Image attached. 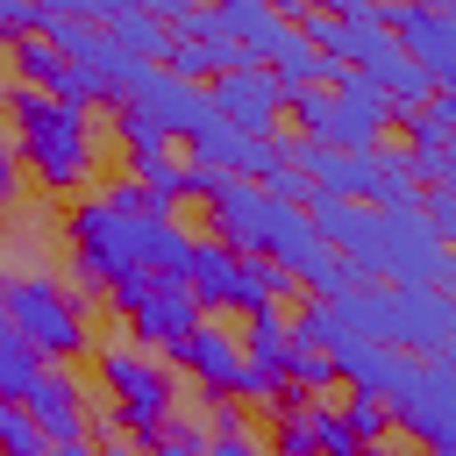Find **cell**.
<instances>
[{
    "label": "cell",
    "instance_id": "cell-3",
    "mask_svg": "<svg viewBox=\"0 0 456 456\" xmlns=\"http://www.w3.org/2000/svg\"><path fill=\"white\" fill-rule=\"evenodd\" d=\"M0 321L36 349V363H71L93 356V306L78 285H64L57 271H14L0 278Z\"/></svg>",
    "mask_w": 456,
    "mask_h": 456
},
{
    "label": "cell",
    "instance_id": "cell-26",
    "mask_svg": "<svg viewBox=\"0 0 456 456\" xmlns=\"http://www.w3.org/2000/svg\"><path fill=\"white\" fill-rule=\"evenodd\" d=\"M142 456H207V428H200L192 413H178V420H171V428H164Z\"/></svg>",
    "mask_w": 456,
    "mask_h": 456
},
{
    "label": "cell",
    "instance_id": "cell-1",
    "mask_svg": "<svg viewBox=\"0 0 456 456\" xmlns=\"http://www.w3.org/2000/svg\"><path fill=\"white\" fill-rule=\"evenodd\" d=\"M64 249H71V285L86 299H107L128 278H185L192 228H178V214H114L93 192L64 214Z\"/></svg>",
    "mask_w": 456,
    "mask_h": 456
},
{
    "label": "cell",
    "instance_id": "cell-33",
    "mask_svg": "<svg viewBox=\"0 0 456 456\" xmlns=\"http://www.w3.org/2000/svg\"><path fill=\"white\" fill-rule=\"evenodd\" d=\"M207 456H271L256 435H221V442H207Z\"/></svg>",
    "mask_w": 456,
    "mask_h": 456
},
{
    "label": "cell",
    "instance_id": "cell-11",
    "mask_svg": "<svg viewBox=\"0 0 456 456\" xmlns=\"http://www.w3.org/2000/svg\"><path fill=\"white\" fill-rule=\"evenodd\" d=\"M385 36L406 50V64L435 93H456V7H428V0L385 7Z\"/></svg>",
    "mask_w": 456,
    "mask_h": 456
},
{
    "label": "cell",
    "instance_id": "cell-25",
    "mask_svg": "<svg viewBox=\"0 0 456 456\" xmlns=\"http://www.w3.org/2000/svg\"><path fill=\"white\" fill-rule=\"evenodd\" d=\"M0 456H43V435L14 399H0Z\"/></svg>",
    "mask_w": 456,
    "mask_h": 456
},
{
    "label": "cell",
    "instance_id": "cell-16",
    "mask_svg": "<svg viewBox=\"0 0 456 456\" xmlns=\"http://www.w3.org/2000/svg\"><path fill=\"white\" fill-rule=\"evenodd\" d=\"M185 164L207 171V178H249V185H256V178L271 171V142H249V135H235V128L214 114V121L192 135V157H185Z\"/></svg>",
    "mask_w": 456,
    "mask_h": 456
},
{
    "label": "cell",
    "instance_id": "cell-28",
    "mask_svg": "<svg viewBox=\"0 0 456 456\" xmlns=\"http://www.w3.org/2000/svg\"><path fill=\"white\" fill-rule=\"evenodd\" d=\"M100 200H107L114 214H164V207L150 200V185H142V178H114V185H107Z\"/></svg>",
    "mask_w": 456,
    "mask_h": 456
},
{
    "label": "cell",
    "instance_id": "cell-37",
    "mask_svg": "<svg viewBox=\"0 0 456 456\" xmlns=\"http://www.w3.org/2000/svg\"><path fill=\"white\" fill-rule=\"evenodd\" d=\"M356 456H399V449H392V442H370V449H356Z\"/></svg>",
    "mask_w": 456,
    "mask_h": 456
},
{
    "label": "cell",
    "instance_id": "cell-14",
    "mask_svg": "<svg viewBox=\"0 0 456 456\" xmlns=\"http://www.w3.org/2000/svg\"><path fill=\"white\" fill-rule=\"evenodd\" d=\"M171 370H185L200 392L214 399H235L242 392V342L228 335V321H200L178 349H171Z\"/></svg>",
    "mask_w": 456,
    "mask_h": 456
},
{
    "label": "cell",
    "instance_id": "cell-29",
    "mask_svg": "<svg viewBox=\"0 0 456 456\" xmlns=\"http://www.w3.org/2000/svg\"><path fill=\"white\" fill-rule=\"evenodd\" d=\"M28 36H36V7L28 0H0V57L14 43H28Z\"/></svg>",
    "mask_w": 456,
    "mask_h": 456
},
{
    "label": "cell",
    "instance_id": "cell-32",
    "mask_svg": "<svg viewBox=\"0 0 456 456\" xmlns=\"http://www.w3.org/2000/svg\"><path fill=\"white\" fill-rule=\"evenodd\" d=\"M21 200V164H14V142H0V214H14Z\"/></svg>",
    "mask_w": 456,
    "mask_h": 456
},
{
    "label": "cell",
    "instance_id": "cell-23",
    "mask_svg": "<svg viewBox=\"0 0 456 456\" xmlns=\"http://www.w3.org/2000/svg\"><path fill=\"white\" fill-rule=\"evenodd\" d=\"M335 413H342V428H349V442H356V449H370V442H385V435H392V406H385L378 392H342V399H335Z\"/></svg>",
    "mask_w": 456,
    "mask_h": 456
},
{
    "label": "cell",
    "instance_id": "cell-35",
    "mask_svg": "<svg viewBox=\"0 0 456 456\" xmlns=\"http://www.w3.org/2000/svg\"><path fill=\"white\" fill-rule=\"evenodd\" d=\"M43 456H93V442H43Z\"/></svg>",
    "mask_w": 456,
    "mask_h": 456
},
{
    "label": "cell",
    "instance_id": "cell-27",
    "mask_svg": "<svg viewBox=\"0 0 456 456\" xmlns=\"http://www.w3.org/2000/svg\"><path fill=\"white\" fill-rule=\"evenodd\" d=\"M256 185H264L271 200H285V207H306V200H314V185H306V178H299L292 164H278V157H271V171H264Z\"/></svg>",
    "mask_w": 456,
    "mask_h": 456
},
{
    "label": "cell",
    "instance_id": "cell-9",
    "mask_svg": "<svg viewBox=\"0 0 456 456\" xmlns=\"http://www.w3.org/2000/svg\"><path fill=\"white\" fill-rule=\"evenodd\" d=\"M107 306H114V321L128 328V342L150 349V356H171V349L207 321V314L192 306L185 278H128V285L107 292Z\"/></svg>",
    "mask_w": 456,
    "mask_h": 456
},
{
    "label": "cell",
    "instance_id": "cell-34",
    "mask_svg": "<svg viewBox=\"0 0 456 456\" xmlns=\"http://www.w3.org/2000/svg\"><path fill=\"white\" fill-rule=\"evenodd\" d=\"M93 456H142V449H135V442H121V435L100 420V442H93Z\"/></svg>",
    "mask_w": 456,
    "mask_h": 456
},
{
    "label": "cell",
    "instance_id": "cell-5",
    "mask_svg": "<svg viewBox=\"0 0 456 456\" xmlns=\"http://www.w3.org/2000/svg\"><path fill=\"white\" fill-rule=\"evenodd\" d=\"M93 378H100V392H107V428H114L121 442L150 449V442L178 420V385H171V370H164L150 349H135V342H100V349H93Z\"/></svg>",
    "mask_w": 456,
    "mask_h": 456
},
{
    "label": "cell",
    "instance_id": "cell-13",
    "mask_svg": "<svg viewBox=\"0 0 456 456\" xmlns=\"http://www.w3.org/2000/svg\"><path fill=\"white\" fill-rule=\"evenodd\" d=\"M21 413L36 420L43 442H86L93 435V392L71 378V363H43L36 385L21 392Z\"/></svg>",
    "mask_w": 456,
    "mask_h": 456
},
{
    "label": "cell",
    "instance_id": "cell-7",
    "mask_svg": "<svg viewBox=\"0 0 456 456\" xmlns=\"http://www.w3.org/2000/svg\"><path fill=\"white\" fill-rule=\"evenodd\" d=\"M214 121V100H207V86H185V78H171L164 64L157 71H142V86L114 107V142L121 150H157V142H171V135H200Z\"/></svg>",
    "mask_w": 456,
    "mask_h": 456
},
{
    "label": "cell",
    "instance_id": "cell-4",
    "mask_svg": "<svg viewBox=\"0 0 456 456\" xmlns=\"http://www.w3.org/2000/svg\"><path fill=\"white\" fill-rule=\"evenodd\" d=\"M335 321L378 349H399V356H442L456 342V299L449 292H406V285H356L335 299Z\"/></svg>",
    "mask_w": 456,
    "mask_h": 456
},
{
    "label": "cell",
    "instance_id": "cell-30",
    "mask_svg": "<svg viewBox=\"0 0 456 456\" xmlns=\"http://www.w3.org/2000/svg\"><path fill=\"white\" fill-rule=\"evenodd\" d=\"M420 221L456 249V192H420Z\"/></svg>",
    "mask_w": 456,
    "mask_h": 456
},
{
    "label": "cell",
    "instance_id": "cell-36",
    "mask_svg": "<svg viewBox=\"0 0 456 456\" xmlns=\"http://www.w3.org/2000/svg\"><path fill=\"white\" fill-rule=\"evenodd\" d=\"M435 363H442V378H449V385H456V349H442V356H435Z\"/></svg>",
    "mask_w": 456,
    "mask_h": 456
},
{
    "label": "cell",
    "instance_id": "cell-22",
    "mask_svg": "<svg viewBox=\"0 0 456 456\" xmlns=\"http://www.w3.org/2000/svg\"><path fill=\"white\" fill-rule=\"evenodd\" d=\"M292 292V278L278 271V264H264V256H242V292H235V314L249 321V314H278V299Z\"/></svg>",
    "mask_w": 456,
    "mask_h": 456
},
{
    "label": "cell",
    "instance_id": "cell-24",
    "mask_svg": "<svg viewBox=\"0 0 456 456\" xmlns=\"http://www.w3.org/2000/svg\"><path fill=\"white\" fill-rule=\"evenodd\" d=\"M36 370H43V363H36V349L0 321V399H14V406H21V392L36 385Z\"/></svg>",
    "mask_w": 456,
    "mask_h": 456
},
{
    "label": "cell",
    "instance_id": "cell-12",
    "mask_svg": "<svg viewBox=\"0 0 456 456\" xmlns=\"http://www.w3.org/2000/svg\"><path fill=\"white\" fill-rule=\"evenodd\" d=\"M278 214H285V200H271V192L249 185V178H228V185L207 192V235L228 242L235 256H264L271 235H278Z\"/></svg>",
    "mask_w": 456,
    "mask_h": 456
},
{
    "label": "cell",
    "instance_id": "cell-17",
    "mask_svg": "<svg viewBox=\"0 0 456 456\" xmlns=\"http://www.w3.org/2000/svg\"><path fill=\"white\" fill-rule=\"evenodd\" d=\"M128 178H142V185H150V200H157L164 214H178V200H200L192 164H185V157H171V142H157V150H128Z\"/></svg>",
    "mask_w": 456,
    "mask_h": 456
},
{
    "label": "cell",
    "instance_id": "cell-6",
    "mask_svg": "<svg viewBox=\"0 0 456 456\" xmlns=\"http://www.w3.org/2000/svg\"><path fill=\"white\" fill-rule=\"evenodd\" d=\"M285 121H292V135H306V142H321V150H342V157H370V150H385L392 107H385V93H378L370 78L342 71L335 86L292 93Z\"/></svg>",
    "mask_w": 456,
    "mask_h": 456
},
{
    "label": "cell",
    "instance_id": "cell-10",
    "mask_svg": "<svg viewBox=\"0 0 456 456\" xmlns=\"http://www.w3.org/2000/svg\"><path fill=\"white\" fill-rule=\"evenodd\" d=\"M207 100H214V114H221L235 135H249V142H278V135H285V107H292V93H285L264 64H235V71H221V78L207 86Z\"/></svg>",
    "mask_w": 456,
    "mask_h": 456
},
{
    "label": "cell",
    "instance_id": "cell-20",
    "mask_svg": "<svg viewBox=\"0 0 456 456\" xmlns=\"http://www.w3.org/2000/svg\"><path fill=\"white\" fill-rule=\"evenodd\" d=\"M285 356H292V321H285V314H249V328H242V363L285 378Z\"/></svg>",
    "mask_w": 456,
    "mask_h": 456
},
{
    "label": "cell",
    "instance_id": "cell-31",
    "mask_svg": "<svg viewBox=\"0 0 456 456\" xmlns=\"http://www.w3.org/2000/svg\"><path fill=\"white\" fill-rule=\"evenodd\" d=\"M200 428H207V442H221V435H249V413H242V406H235V399H214V406H207V420H200Z\"/></svg>",
    "mask_w": 456,
    "mask_h": 456
},
{
    "label": "cell",
    "instance_id": "cell-18",
    "mask_svg": "<svg viewBox=\"0 0 456 456\" xmlns=\"http://www.w3.org/2000/svg\"><path fill=\"white\" fill-rule=\"evenodd\" d=\"M7 64H14V86H28V93H50V100H78V71L43 43V36H28V43H14L7 50Z\"/></svg>",
    "mask_w": 456,
    "mask_h": 456
},
{
    "label": "cell",
    "instance_id": "cell-8",
    "mask_svg": "<svg viewBox=\"0 0 456 456\" xmlns=\"http://www.w3.org/2000/svg\"><path fill=\"white\" fill-rule=\"evenodd\" d=\"M378 399L392 406V428H406L428 456H456V385L442 378V363L420 356H392Z\"/></svg>",
    "mask_w": 456,
    "mask_h": 456
},
{
    "label": "cell",
    "instance_id": "cell-15",
    "mask_svg": "<svg viewBox=\"0 0 456 456\" xmlns=\"http://www.w3.org/2000/svg\"><path fill=\"white\" fill-rule=\"evenodd\" d=\"M185 292L192 306L214 321V314H235V292H242V256L214 235H192V256H185Z\"/></svg>",
    "mask_w": 456,
    "mask_h": 456
},
{
    "label": "cell",
    "instance_id": "cell-19",
    "mask_svg": "<svg viewBox=\"0 0 456 456\" xmlns=\"http://www.w3.org/2000/svg\"><path fill=\"white\" fill-rule=\"evenodd\" d=\"M399 150H406V171H413L420 192H456V135L449 128H435L420 142H399Z\"/></svg>",
    "mask_w": 456,
    "mask_h": 456
},
{
    "label": "cell",
    "instance_id": "cell-21",
    "mask_svg": "<svg viewBox=\"0 0 456 456\" xmlns=\"http://www.w3.org/2000/svg\"><path fill=\"white\" fill-rule=\"evenodd\" d=\"M271 456H321V420H314V399H292L271 413V435H264Z\"/></svg>",
    "mask_w": 456,
    "mask_h": 456
},
{
    "label": "cell",
    "instance_id": "cell-2",
    "mask_svg": "<svg viewBox=\"0 0 456 456\" xmlns=\"http://www.w3.org/2000/svg\"><path fill=\"white\" fill-rule=\"evenodd\" d=\"M0 107L14 121V164H21V178H36L50 192H78L100 171L93 107L50 100V93H28V86H0Z\"/></svg>",
    "mask_w": 456,
    "mask_h": 456
}]
</instances>
